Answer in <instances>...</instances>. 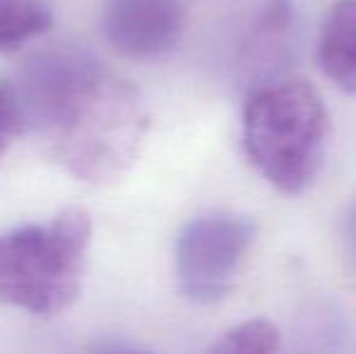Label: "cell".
Masks as SVG:
<instances>
[{
	"label": "cell",
	"mask_w": 356,
	"mask_h": 354,
	"mask_svg": "<svg viewBox=\"0 0 356 354\" xmlns=\"http://www.w3.org/2000/svg\"><path fill=\"white\" fill-rule=\"evenodd\" d=\"M22 131L85 182H109L138 156L148 112L134 83L78 49L27 58L10 83Z\"/></svg>",
	"instance_id": "1"
},
{
	"label": "cell",
	"mask_w": 356,
	"mask_h": 354,
	"mask_svg": "<svg viewBox=\"0 0 356 354\" xmlns=\"http://www.w3.org/2000/svg\"><path fill=\"white\" fill-rule=\"evenodd\" d=\"M327 141V104L305 78L282 76L248 92L245 153L254 170L282 194H300L315 182Z\"/></svg>",
	"instance_id": "2"
},
{
	"label": "cell",
	"mask_w": 356,
	"mask_h": 354,
	"mask_svg": "<svg viewBox=\"0 0 356 354\" xmlns=\"http://www.w3.org/2000/svg\"><path fill=\"white\" fill-rule=\"evenodd\" d=\"M92 223L85 209L0 233V303L56 316L78 298Z\"/></svg>",
	"instance_id": "3"
},
{
	"label": "cell",
	"mask_w": 356,
	"mask_h": 354,
	"mask_svg": "<svg viewBox=\"0 0 356 354\" xmlns=\"http://www.w3.org/2000/svg\"><path fill=\"white\" fill-rule=\"evenodd\" d=\"M257 223L245 214L209 211L182 228L175 248L179 291L199 306L223 301L235 287Z\"/></svg>",
	"instance_id": "4"
},
{
	"label": "cell",
	"mask_w": 356,
	"mask_h": 354,
	"mask_svg": "<svg viewBox=\"0 0 356 354\" xmlns=\"http://www.w3.org/2000/svg\"><path fill=\"white\" fill-rule=\"evenodd\" d=\"M187 15L179 0H107L102 29L129 58H160L182 42Z\"/></svg>",
	"instance_id": "5"
},
{
	"label": "cell",
	"mask_w": 356,
	"mask_h": 354,
	"mask_svg": "<svg viewBox=\"0 0 356 354\" xmlns=\"http://www.w3.org/2000/svg\"><path fill=\"white\" fill-rule=\"evenodd\" d=\"M298 44L300 27L293 5L289 0H264L245 37L238 61L250 90L286 76L298 56Z\"/></svg>",
	"instance_id": "6"
},
{
	"label": "cell",
	"mask_w": 356,
	"mask_h": 354,
	"mask_svg": "<svg viewBox=\"0 0 356 354\" xmlns=\"http://www.w3.org/2000/svg\"><path fill=\"white\" fill-rule=\"evenodd\" d=\"M315 58L332 86L356 95V0H339L327 13Z\"/></svg>",
	"instance_id": "7"
},
{
	"label": "cell",
	"mask_w": 356,
	"mask_h": 354,
	"mask_svg": "<svg viewBox=\"0 0 356 354\" xmlns=\"http://www.w3.org/2000/svg\"><path fill=\"white\" fill-rule=\"evenodd\" d=\"M56 17L54 0H0V54L22 49L49 32Z\"/></svg>",
	"instance_id": "8"
},
{
	"label": "cell",
	"mask_w": 356,
	"mask_h": 354,
	"mask_svg": "<svg viewBox=\"0 0 356 354\" xmlns=\"http://www.w3.org/2000/svg\"><path fill=\"white\" fill-rule=\"evenodd\" d=\"M207 354H284L279 328L267 318H252L230 328Z\"/></svg>",
	"instance_id": "9"
},
{
	"label": "cell",
	"mask_w": 356,
	"mask_h": 354,
	"mask_svg": "<svg viewBox=\"0 0 356 354\" xmlns=\"http://www.w3.org/2000/svg\"><path fill=\"white\" fill-rule=\"evenodd\" d=\"M22 134V117L15 92L10 86L0 83V158L8 153L10 143Z\"/></svg>",
	"instance_id": "10"
},
{
	"label": "cell",
	"mask_w": 356,
	"mask_h": 354,
	"mask_svg": "<svg viewBox=\"0 0 356 354\" xmlns=\"http://www.w3.org/2000/svg\"><path fill=\"white\" fill-rule=\"evenodd\" d=\"M339 243H342V252L347 260L356 267V202L349 204L347 211L342 214L339 221Z\"/></svg>",
	"instance_id": "11"
}]
</instances>
